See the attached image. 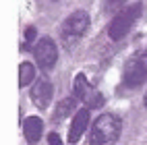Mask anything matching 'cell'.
<instances>
[{
  "label": "cell",
  "instance_id": "cell-12",
  "mask_svg": "<svg viewBox=\"0 0 147 145\" xmlns=\"http://www.w3.org/2000/svg\"><path fill=\"white\" fill-rule=\"evenodd\" d=\"M104 102H106V98H104V95L100 93V91H93L91 95H89V100H87L85 104H87V108H102V106H104Z\"/></svg>",
  "mask_w": 147,
  "mask_h": 145
},
{
  "label": "cell",
  "instance_id": "cell-10",
  "mask_svg": "<svg viewBox=\"0 0 147 145\" xmlns=\"http://www.w3.org/2000/svg\"><path fill=\"white\" fill-rule=\"evenodd\" d=\"M75 110H77V98H75V95H73V98H64L60 104L56 106V110H54V120L62 122L66 116H71Z\"/></svg>",
  "mask_w": 147,
  "mask_h": 145
},
{
  "label": "cell",
  "instance_id": "cell-14",
  "mask_svg": "<svg viewBox=\"0 0 147 145\" xmlns=\"http://www.w3.org/2000/svg\"><path fill=\"white\" fill-rule=\"evenodd\" d=\"M120 4H124V0H108L106 11H116V8H120Z\"/></svg>",
  "mask_w": 147,
  "mask_h": 145
},
{
  "label": "cell",
  "instance_id": "cell-15",
  "mask_svg": "<svg viewBox=\"0 0 147 145\" xmlns=\"http://www.w3.org/2000/svg\"><path fill=\"white\" fill-rule=\"evenodd\" d=\"M48 145H62V141H60V137H58L56 133H50L48 135Z\"/></svg>",
  "mask_w": 147,
  "mask_h": 145
},
{
  "label": "cell",
  "instance_id": "cell-1",
  "mask_svg": "<svg viewBox=\"0 0 147 145\" xmlns=\"http://www.w3.org/2000/svg\"><path fill=\"white\" fill-rule=\"evenodd\" d=\"M122 133V122L114 114H102L93 120L89 133V145H116Z\"/></svg>",
  "mask_w": 147,
  "mask_h": 145
},
{
  "label": "cell",
  "instance_id": "cell-9",
  "mask_svg": "<svg viewBox=\"0 0 147 145\" xmlns=\"http://www.w3.org/2000/svg\"><path fill=\"white\" fill-rule=\"evenodd\" d=\"M73 87H75V89H73L75 91V98L79 100V102H87V100H89V95L95 91L93 87L89 85V81H87V77L83 73H79V75L75 77V85Z\"/></svg>",
  "mask_w": 147,
  "mask_h": 145
},
{
  "label": "cell",
  "instance_id": "cell-4",
  "mask_svg": "<svg viewBox=\"0 0 147 145\" xmlns=\"http://www.w3.org/2000/svg\"><path fill=\"white\" fill-rule=\"evenodd\" d=\"M147 81V50L131 56L122 71V83L126 87H141Z\"/></svg>",
  "mask_w": 147,
  "mask_h": 145
},
{
  "label": "cell",
  "instance_id": "cell-7",
  "mask_svg": "<svg viewBox=\"0 0 147 145\" xmlns=\"http://www.w3.org/2000/svg\"><path fill=\"white\" fill-rule=\"evenodd\" d=\"M87 124H89V108H81L77 110L73 120H71V129H68V143L75 145L79 143V139L83 137V133L87 131Z\"/></svg>",
  "mask_w": 147,
  "mask_h": 145
},
{
  "label": "cell",
  "instance_id": "cell-3",
  "mask_svg": "<svg viewBox=\"0 0 147 145\" xmlns=\"http://www.w3.org/2000/svg\"><path fill=\"white\" fill-rule=\"evenodd\" d=\"M141 17V4H131L122 8L120 13H116V17L112 19L110 27H108V37L112 42H118L131 31V27L135 25V21Z\"/></svg>",
  "mask_w": 147,
  "mask_h": 145
},
{
  "label": "cell",
  "instance_id": "cell-5",
  "mask_svg": "<svg viewBox=\"0 0 147 145\" xmlns=\"http://www.w3.org/2000/svg\"><path fill=\"white\" fill-rule=\"evenodd\" d=\"M33 56H35L37 64H40L44 71L54 69V64L58 60V48H56L52 37H42L33 48Z\"/></svg>",
  "mask_w": 147,
  "mask_h": 145
},
{
  "label": "cell",
  "instance_id": "cell-13",
  "mask_svg": "<svg viewBox=\"0 0 147 145\" xmlns=\"http://www.w3.org/2000/svg\"><path fill=\"white\" fill-rule=\"evenodd\" d=\"M35 35H37V31H35V27H27L25 29V46L23 48H29L33 42H35Z\"/></svg>",
  "mask_w": 147,
  "mask_h": 145
},
{
  "label": "cell",
  "instance_id": "cell-2",
  "mask_svg": "<svg viewBox=\"0 0 147 145\" xmlns=\"http://www.w3.org/2000/svg\"><path fill=\"white\" fill-rule=\"evenodd\" d=\"M89 27V15L85 11H77L73 15H68L64 19V23L60 27V40H62V46L66 50H73V48L81 42L83 33L87 31Z\"/></svg>",
  "mask_w": 147,
  "mask_h": 145
},
{
  "label": "cell",
  "instance_id": "cell-6",
  "mask_svg": "<svg viewBox=\"0 0 147 145\" xmlns=\"http://www.w3.org/2000/svg\"><path fill=\"white\" fill-rule=\"evenodd\" d=\"M29 95H31V102L37 106V108L46 110L48 106H50V102H52L54 85L50 83V79H46V77H40V79L33 83V87H31V91H29Z\"/></svg>",
  "mask_w": 147,
  "mask_h": 145
},
{
  "label": "cell",
  "instance_id": "cell-16",
  "mask_svg": "<svg viewBox=\"0 0 147 145\" xmlns=\"http://www.w3.org/2000/svg\"><path fill=\"white\" fill-rule=\"evenodd\" d=\"M143 104H145V108H147V91H145V98H143Z\"/></svg>",
  "mask_w": 147,
  "mask_h": 145
},
{
  "label": "cell",
  "instance_id": "cell-11",
  "mask_svg": "<svg viewBox=\"0 0 147 145\" xmlns=\"http://www.w3.org/2000/svg\"><path fill=\"white\" fill-rule=\"evenodd\" d=\"M33 79H35V69H33V64H31V62H21V66H19V85H21V87H27Z\"/></svg>",
  "mask_w": 147,
  "mask_h": 145
},
{
  "label": "cell",
  "instance_id": "cell-8",
  "mask_svg": "<svg viewBox=\"0 0 147 145\" xmlns=\"http://www.w3.org/2000/svg\"><path fill=\"white\" fill-rule=\"evenodd\" d=\"M23 133H25V139L29 145H35L37 141L42 139V133H44V120L40 116H27L23 120Z\"/></svg>",
  "mask_w": 147,
  "mask_h": 145
}]
</instances>
